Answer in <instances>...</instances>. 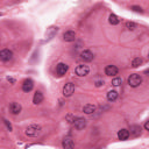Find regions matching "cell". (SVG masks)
<instances>
[{"label": "cell", "instance_id": "obj_13", "mask_svg": "<svg viewBox=\"0 0 149 149\" xmlns=\"http://www.w3.org/2000/svg\"><path fill=\"white\" fill-rule=\"evenodd\" d=\"M129 135H130V133H129V130L128 129H120L119 132H118V139L119 140H121V141H125V140H127L128 137H129Z\"/></svg>", "mask_w": 149, "mask_h": 149}, {"label": "cell", "instance_id": "obj_20", "mask_svg": "<svg viewBox=\"0 0 149 149\" xmlns=\"http://www.w3.org/2000/svg\"><path fill=\"white\" fill-rule=\"evenodd\" d=\"M141 64H142V59H141L140 57L134 58L133 62H132V66H133V68H137V66H140Z\"/></svg>", "mask_w": 149, "mask_h": 149}, {"label": "cell", "instance_id": "obj_3", "mask_svg": "<svg viewBox=\"0 0 149 149\" xmlns=\"http://www.w3.org/2000/svg\"><path fill=\"white\" fill-rule=\"evenodd\" d=\"M74 72H76V74H77L78 77H85V76L88 74V72H90V68H88V65L80 64V65H77Z\"/></svg>", "mask_w": 149, "mask_h": 149}, {"label": "cell", "instance_id": "obj_4", "mask_svg": "<svg viewBox=\"0 0 149 149\" xmlns=\"http://www.w3.org/2000/svg\"><path fill=\"white\" fill-rule=\"evenodd\" d=\"M86 125H87V121H86L84 118L78 116V118H74V120H73V126H74V128L78 129V130L84 129V128L86 127Z\"/></svg>", "mask_w": 149, "mask_h": 149}, {"label": "cell", "instance_id": "obj_18", "mask_svg": "<svg viewBox=\"0 0 149 149\" xmlns=\"http://www.w3.org/2000/svg\"><path fill=\"white\" fill-rule=\"evenodd\" d=\"M130 134H132L133 136H139V135L141 134V127L137 126V125L132 126V127H130Z\"/></svg>", "mask_w": 149, "mask_h": 149}, {"label": "cell", "instance_id": "obj_6", "mask_svg": "<svg viewBox=\"0 0 149 149\" xmlns=\"http://www.w3.org/2000/svg\"><path fill=\"white\" fill-rule=\"evenodd\" d=\"M73 92H74V84L66 83L64 85V87H63V95L64 97H71Z\"/></svg>", "mask_w": 149, "mask_h": 149}, {"label": "cell", "instance_id": "obj_23", "mask_svg": "<svg viewBox=\"0 0 149 149\" xmlns=\"http://www.w3.org/2000/svg\"><path fill=\"white\" fill-rule=\"evenodd\" d=\"M132 9H133L134 12H136V13H142V12H143L142 8L139 7V6H132Z\"/></svg>", "mask_w": 149, "mask_h": 149}, {"label": "cell", "instance_id": "obj_24", "mask_svg": "<svg viewBox=\"0 0 149 149\" xmlns=\"http://www.w3.org/2000/svg\"><path fill=\"white\" fill-rule=\"evenodd\" d=\"M3 123L6 125V127H7V129L10 132L12 130V125H10V122L8 121V120H6V119H3Z\"/></svg>", "mask_w": 149, "mask_h": 149}, {"label": "cell", "instance_id": "obj_5", "mask_svg": "<svg viewBox=\"0 0 149 149\" xmlns=\"http://www.w3.org/2000/svg\"><path fill=\"white\" fill-rule=\"evenodd\" d=\"M13 58V52L9 49H2L0 51V59L2 62H8Z\"/></svg>", "mask_w": 149, "mask_h": 149}, {"label": "cell", "instance_id": "obj_17", "mask_svg": "<svg viewBox=\"0 0 149 149\" xmlns=\"http://www.w3.org/2000/svg\"><path fill=\"white\" fill-rule=\"evenodd\" d=\"M94 111H95V106L92 105V104H86V105L83 107V112H84L85 114H92Z\"/></svg>", "mask_w": 149, "mask_h": 149}, {"label": "cell", "instance_id": "obj_22", "mask_svg": "<svg viewBox=\"0 0 149 149\" xmlns=\"http://www.w3.org/2000/svg\"><path fill=\"white\" fill-rule=\"evenodd\" d=\"M125 26H126V28H127V29H129V30H134V29L136 28V24H135L134 22H129V21H128V22H126V23H125Z\"/></svg>", "mask_w": 149, "mask_h": 149}, {"label": "cell", "instance_id": "obj_27", "mask_svg": "<svg viewBox=\"0 0 149 149\" xmlns=\"http://www.w3.org/2000/svg\"><path fill=\"white\" fill-rule=\"evenodd\" d=\"M7 80H8V81H10V83H14V81H15V80H14L13 78H9V77L7 78Z\"/></svg>", "mask_w": 149, "mask_h": 149}, {"label": "cell", "instance_id": "obj_28", "mask_svg": "<svg viewBox=\"0 0 149 149\" xmlns=\"http://www.w3.org/2000/svg\"><path fill=\"white\" fill-rule=\"evenodd\" d=\"M146 73H148V76H149V70H146Z\"/></svg>", "mask_w": 149, "mask_h": 149}, {"label": "cell", "instance_id": "obj_26", "mask_svg": "<svg viewBox=\"0 0 149 149\" xmlns=\"http://www.w3.org/2000/svg\"><path fill=\"white\" fill-rule=\"evenodd\" d=\"M144 129L149 132V120H148V121H146V123H144Z\"/></svg>", "mask_w": 149, "mask_h": 149}, {"label": "cell", "instance_id": "obj_11", "mask_svg": "<svg viewBox=\"0 0 149 149\" xmlns=\"http://www.w3.org/2000/svg\"><path fill=\"white\" fill-rule=\"evenodd\" d=\"M34 87V81L31 79H26L23 83H22V91L23 92H30Z\"/></svg>", "mask_w": 149, "mask_h": 149}, {"label": "cell", "instance_id": "obj_19", "mask_svg": "<svg viewBox=\"0 0 149 149\" xmlns=\"http://www.w3.org/2000/svg\"><path fill=\"white\" fill-rule=\"evenodd\" d=\"M108 21H109V23H111V24H113V26H115V24H119V23H120V19H119L115 14H111V15H109V17H108Z\"/></svg>", "mask_w": 149, "mask_h": 149}, {"label": "cell", "instance_id": "obj_21", "mask_svg": "<svg viewBox=\"0 0 149 149\" xmlns=\"http://www.w3.org/2000/svg\"><path fill=\"white\" fill-rule=\"evenodd\" d=\"M122 84V78H120V77H115L113 80H112V85L113 86H119V85H121Z\"/></svg>", "mask_w": 149, "mask_h": 149}, {"label": "cell", "instance_id": "obj_25", "mask_svg": "<svg viewBox=\"0 0 149 149\" xmlns=\"http://www.w3.org/2000/svg\"><path fill=\"white\" fill-rule=\"evenodd\" d=\"M101 85H104V80H102V79L95 81V86H97V87H99V86H101Z\"/></svg>", "mask_w": 149, "mask_h": 149}, {"label": "cell", "instance_id": "obj_14", "mask_svg": "<svg viewBox=\"0 0 149 149\" xmlns=\"http://www.w3.org/2000/svg\"><path fill=\"white\" fill-rule=\"evenodd\" d=\"M42 101H43V94H42V92L36 91V92L34 93V97H33V102H34L35 105H38V104H41Z\"/></svg>", "mask_w": 149, "mask_h": 149}, {"label": "cell", "instance_id": "obj_1", "mask_svg": "<svg viewBox=\"0 0 149 149\" xmlns=\"http://www.w3.org/2000/svg\"><path fill=\"white\" fill-rule=\"evenodd\" d=\"M41 130H42V128H41V126H40V125H30V126H28V127L26 128L24 133H26V135H27V136L35 137V136L40 135Z\"/></svg>", "mask_w": 149, "mask_h": 149}, {"label": "cell", "instance_id": "obj_9", "mask_svg": "<svg viewBox=\"0 0 149 149\" xmlns=\"http://www.w3.org/2000/svg\"><path fill=\"white\" fill-rule=\"evenodd\" d=\"M68 69H69V66L65 63H58L56 66V73L58 76H64L68 72Z\"/></svg>", "mask_w": 149, "mask_h": 149}, {"label": "cell", "instance_id": "obj_8", "mask_svg": "<svg viewBox=\"0 0 149 149\" xmlns=\"http://www.w3.org/2000/svg\"><path fill=\"white\" fill-rule=\"evenodd\" d=\"M118 73H119V69L115 65H107L105 68V74L106 76L113 77V76H116Z\"/></svg>", "mask_w": 149, "mask_h": 149}, {"label": "cell", "instance_id": "obj_10", "mask_svg": "<svg viewBox=\"0 0 149 149\" xmlns=\"http://www.w3.org/2000/svg\"><path fill=\"white\" fill-rule=\"evenodd\" d=\"M63 40L65 42H73L76 40V33L73 30H66L63 34Z\"/></svg>", "mask_w": 149, "mask_h": 149}, {"label": "cell", "instance_id": "obj_7", "mask_svg": "<svg viewBox=\"0 0 149 149\" xmlns=\"http://www.w3.org/2000/svg\"><path fill=\"white\" fill-rule=\"evenodd\" d=\"M80 58L84 61V62H91V61H93V58H94V56H93V54H92V51L91 50H83L81 52H80Z\"/></svg>", "mask_w": 149, "mask_h": 149}, {"label": "cell", "instance_id": "obj_15", "mask_svg": "<svg viewBox=\"0 0 149 149\" xmlns=\"http://www.w3.org/2000/svg\"><path fill=\"white\" fill-rule=\"evenodd\" d=\"M118 95L119 94H118V92L115 90H111V91L107 92V100L111 101V102H113V101H115L118 99Z\"/></svg>", "mask_w": 149, "mask_h": 149}, {"label": "cell", "instance_id": "obj_2", "mask_svg": "<svg viewBox=\"0 0 149 149\" xmlns=\"http://www.w3.org/2000/svg\"><path fill=\"white\" fill-rule=\"evenodd\" d=\"M127 83H128V85H129L130 87H137V86H140L141 83H142V77H141L140 74H137V73H133V74H130V76L128 77Z\"/></svg>", "mask_w": 149, "mask_h": 149}, {"label": "cell", "instance_id": "obj_12", "mask_svg": "<svg viewBox=\"0 0 149 149\" xmlns=\"http://www.w3.org/2000/svg\"><path fill=\"white\" fill-rule=\"evenodd\" d=\"M21 109H22V107H21V105L19 102H15L14 101V102H10L9 104V111H10L12 114L16 115V114H19L21 112Z\"/></svg>", "mask_w": 149, "mask_h": 149}, {"label": "cell", "instance_id": "obj_16", "mask_svg": "<svg viewBox=\"0 0 149 149\" xmlns=\"http://www.w3.org/2000/svg\"><path fill=\"white\" fill-rule=\"evenodd\" d=\"M62 147L65 148V149H68V148H73V147H74V143H73L72 139L65 137V139L63 140V142H62Z\"/></svg>", "mask_w": 149, "mask_h": 149}]
</instances>
